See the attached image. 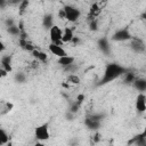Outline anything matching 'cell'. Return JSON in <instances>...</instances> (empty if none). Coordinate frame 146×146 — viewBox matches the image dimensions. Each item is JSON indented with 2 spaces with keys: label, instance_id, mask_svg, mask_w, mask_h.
Segmentation results:
<instances>
[{
  "label": "cell",
  "instance_id": "cell-1",
  "mask_svg": "<svg viewBox=\"0 0 146 146\" xmlns=\"http://www.w3.org/2000/svg\"><path fill=\"white\" fill-rule=\"evenodd\" d=\"M127 72V70L117 64V63H110L106 65L105 70H104V73H103V76L99 81V84L100 86H104V84H107L114 80H116L117 78L120 76H123V74Z\"/></svg>",
  "mask_w": 146,
  "mask_h": 146
},
{
  "label": "cell",
  "instance_id": "cell-2",
  "mask_svg": "<svg viewBox=\"0 0 146 146\" xmlns=\"http://www.w3.org/2000/svg\"><path fill=\"white\" fill-rule=\"evenodd\" d=\"M103 115L100 114H88L84 117V125L90 130H98L102 124Z\"/></svg>",
  "mask_w": 146,
  "mask_h": 146
},
{
  "label": "cell",
  "instance_id": "cell-3",
  "mask_svg": "<svg viewBox=\"0 0 146 146\" xmlns=\"http://www.w3.org/2000/svg\"><path fill=\"white\" fill-rule=\"evenodd\" d=\"M63 9L65 11V19L71 22V23H75L80 18V16H81V11L76 7H74V6L65 5L63 7Z\"/></svg>",
  "mask_w": 146,
  "mask_h": 146
},
{
  "label": "cell",
  "instance_id": "cell-4",
  "mask_svg": "<svg viewBox=\"0 0 146 146\" xmlns=\"http://www.w3.org/2000/svg\"><path fill=\"white\" fill-rule=\"evenodd\" d=\"M34 136L38 140L40 141H46L50 138V131H49V127L48 123H42L40 125H38L34 130Z\"/></svg>",
  "mask_w": 146,
  "mask_h": 146
},
{
  "label": "cell",
  "instance_id": "cell-5",
  "mask_svg": "<svg viewBox=\"0 0 146 146\" xmlns=\"http://www.w3.org/2000/svg\"><path fill=\"white\" fill-rule=\"evenodd\" d=\"M49 38H50V42L52 43H57V44H62L63 46V30L58 26V25H52L49 29Z\"/></svg>",
  "mask_w": 146,
  "mask_h": 146
},
{
  "label": "cell",
  "instance_id": "cell-6",
  "mask_svg": "<svg viewBox=\"0 0 146 146\" xmlns=\"http://www.w3.org/2000/svg\"><path fill=\"white\" fill-rule=\"evenodd\" d=\"M113 41H119V42H122V41H128V40H131L132 39V35L131 33L129 32L128 29H120L117 30L111 38Z\"/></svg>",
  "mask_w": 146,
  "mask_h": 146
},
{
  "label": "cell",
  "instance_id": "cell-7",
  "mask_svg": "<svg viewBox=\"0 0 146 146\" xmlns=\"http://www.w3.org/2000/svg\"><path fill=\"white\" fill-rule=\"evenodd\" d=\"M48 50L50 51L51 55L56 56L57 58H59V57H64V56L68 55L67 51L62 47V44H57V43H52V42L49 43V46H48Z\"/></svg>",
  "mask_w": 146,
  "mask_h": 146
},
{
  "label": "cell",
  "instance_id": "cell-8",
  "mask_svg": "<svg viewBox=\"0 0 146 146\" xmlns=\"http://www.w3.org/2000/svg\"><path fill=\"white\" fill-rule=\"evenodd\" d=\"M135 107L138 113L146 112V95L145 92H139L135 100Z\"/></svg>",
  "mask_w": 146,
  "mask_h": 146
},
{
  "label": "cell",
  "instance_id": "cell-9",
  "mask_svg": "<svg viewBox=\"0 0 146 146\" xmlns=\"http://www.w3.org/2000/svg\"><path fill=\"white\" fill-rule=\"evenodd\" d=\"M102 14V6L99 5V2H94L90 8H89V13H88V21L97 18L99 15Z\"/></svg>",
  "mask_w": 146,
  "mask_h": 146
},
{
  "label": "cell",
  "instance_id": "cell-10",
  "mask_svg": "<svg viewBox=\"0 0 146 146\" xmlns=\"http://www.w3.org/2000/svg\"><path fill=\"white\" fill-rule=\"evenodd\" d=\"M130 47L137 54H141V52L145 51V44H144V42L141 40H139V39H136V38H132L131 39Z\"/></svg>",
  "mask_w": 146,
  "mask_h": 146
},
{
  "label": "cell",
  "instance_id": "cell-11",
  "mask_svg": "<svg viewBox=\"0 0 146 146\" xmlns=\"http://www.w3.org/2000/svg\"><path fill=\"white\" fill-rule=\"evenodd\" d=\"M57 63H58L60 66H63V67L65 68V67H67V66L74 64V63H75V58H74L73 56L66 55V56H64V57H59V58L57 59Z\"/></svg>",
  "mask_w": 146,
  "mask_h": 146
},
{
  "label": "cell",
  "instance_id": "cell-12",
  "mask_svg": "<svg viewBox=\"0 0 146 146\" xmlns=\"http://www.w3.org/2000/svg\"><path fill=\"white\" fill-rule=\"evenodd\" d=\"M1 68H5L9 73L13 71V67H11V56L10 55H3L1 57Z\"/></svg>",
  "mask_w": 146,
  "mask_h": 146
},
{
  "label": "cell",
  "instance_id": "cell-13",
  "mask_svg": "<svg viewBox=\"0 0 146 146\" xmlns=\"http://www.w3.org/2000/svg\"><path fill=\"white\" fill-rule=\"evenodd\" d=\"M74 38V32L71 27H65L63 30V38H62V41L63 43H68V42H72Z\"/></svg>",
  "mask_w": 146,
  "mask_h": 146
},
{
  "label": "cell",
  "instance_id": "cell-14",
  "mask_svg": "<svg viewBox=\"0 0 146 146\" xmlns=\"http://www.w3.org/2000/svg\"><path fill=\"white\" fill-rule=\"evenodd\" d=\"M19 46L22 49L32 52L33 50H35V47L27 40V38H19Z\"/></svg>",
  "mask_w": 146,
  "mask_h": 146
},
{
  "label": "cell",
  "instance_id": "cell-15",
  "mask_svg": "<svg viewBox=\"0 0 146 146\" xmlns=\"http://www.w3.org/2000/svg\"><path fill=\"white\" fill-rule=\"evenodd\" d=\"M98 47H99L100 51L104 52V54H110L111 52V47H110L108 40L106 38H102V39L98 40Z\"/></svg>",
  "mask_w": 146,
  "mask_h": 146
},
{
  "label": "cell",
  "instance_id": "cell-16",
  "mask_svg": "<svg viewBox=\"0 0 146 146\" xmlns=\"http://www.w3.org/2000/svg\"><path fill=\"white\" fill-rule=\"evenodd\" d=\"M32 55H33V57H34V58H35L38 62H41V63H47V60H48V55H47L46 52L41 51V50L35 49V50H33V51H32Z\"/></svg>",
  "mask_w": 146,
  "mask_h": 146
},
{
  "label": "cell",
  "instance_id": "cell-17",
  "mask_svg": "<svg viewBox=\"0 0 146 146\" xmlns=\"http://www.w3.org/2000/svg\"><path fill=\"white\" fill-rule=\"evenodd\" d=\"M132 84H133V87H135L139 92H145V91H146V79H141V78L138 79V78H137Z\"/></svg>",
  "mask_w": 146,
  "mask_h": 146
},
{
  "label": "cell",
  "instance_id": "cell-18",
  "mask_svg": "<svg viewBox=\"0 0 146 146\" xmlns=\"http://www.w3.org/2000/svg\"><path fill=\"white\" fill-rule=\"evenodd\" d=\"M14 108V104L11 102H2L1 106H0V114L1 115H6L9 112H11Z\"/></svg>",
  "mask_w": 146,
  "mask_h": 146
},
{
  "label": "cell",
  "instance_id": "cell-19",
  "mask_svg": "<svg viewBox=\"0 0 146 146\" xmlns=\"http://www.w3.org/2000/svg\"><path fill=\"white\" fill-rule=\"evenodd\" d=\"M42 24L46 29H50L52 25H55L54 24V15L52 14H46L43 19H42Z\"/></svg>",
  "mask_w": 146,
  "mask_h": 146
},
{
  "label": "cell",
  "instance_id": "cell-20",
  "mask_svg": "<svg viewBox=\"0 0 146 146\" xmlns=\"http://www.w3.org/2000/svg\"><path fill=\"white\" fill-rule=\"evenodd\" d=\"M7 31L13 36H19L21 35V32H22V29H21V26H17L16 24H14V25L7 27Z\"/></svg>",
  "mask_w": 146,
  "mask_h": 146
},
{
  "label": "cell",
  "instance_id": "cell-21",
  "mask_svg": "<svg viewBox=\"0 0 146 146\" xmlns=\"http://www.w3.org/2000/svg\"><path fill=\"white\" fill-rule=\"evenodd\" d=\"M66 81H67V83H68V84L76 86V84H79V83H80V78H79V75H76L75 73H71V74L67 76Z\"/></svg>",
  "mask_w": 146,
  "mask_h": 146
},
{
  "label": "cell",
  "instance_id": "cell-22",
  "mask_svg": "<svg viewBox=\"0 0 146 146\" xmlns=\"http://www.w3.org/2000/svg\"><path fill=\"white\" fill-rule=\"evenodd\" d=\"M123 76H124V82L125 83H133L135 80L137 79L136 78V74L133 72H128V71L123 74Z\"/></svg>",
  "mask_w": 146,
  "mask_h": 146
},
{
  "label": "cell",
  "instance_id": "cell-23",
  "mask_svg": "<svg viewBox=\"0 0 146 146\" xmlns=\"http://www.w3.org/2000/svg\"><path fill=\"white\" fill-rule=\"evenodd\" d=\"M9 141V135L6 132L5 129H1L0 130V145H6L7 143Z\"/></svg>",
  "mask_w": 146,
  "mask_h": 146
},
{
  "label": "cell",
  "instance_id": "cell-24",
  "mask_svg": "<svg viewBox=\"0 0 146 146\" xmlns=\"http://www.w3.org/2000/svg\"><path fill=\"white\" fill-rule=\"evenodd\" d=\"M89 29L91 31H97L98 30V19L97 18H94V19L89 21Z\"/></svg>",
  "mask_w": 146,
  "mask_h": 146
},
{
  "label": "cell",
  "instance_id": "cell-25",
  "mask_svg": "<svg viewBox=\"0 0 146 146\" xmlns=\"http://www.w3.org/2000/svg\"><path fill=\"white\" fill-rule=\"evenodd\" d=\"M15 80H16L17 82H19V83H24V82L26 81V76H25L24 73H17V74L15 75Z\"/></svg>",
  "mask_w": 146,
  "mask_h": 146
},
{
  "label": "cell",
  "instance_id": "cell-26",
  "mask_svg": "<svg viewBox=\"0 0 146 146\" xmlns=\"http://www.w3.org/2000/svg\"><path fill=\"white\" fill-rule=\"evenodd\" d=\"M27 6H29V0H22L21 2H19V9H21V14L27 8Z\"/></svg>",
  "mask_w": 146,
  "mask_h": 146
},
{
  "label": "cell",
  "instance_id": "cell-27",
  "mask_svg": "<svg viewBox=\"0 0 146 146\" xmlns=\"http://www.w3.org/2000/svg\"><path fill=\"white\" fill-rule=\"evenodd\" d=\"M84 98H86V96H84L83 94H79V95L76 96V99H75V102H76L79 105H82V103L84 102Z\"/></svg>",
  "mask_w": 146,
  "mask_h": 146
},
{
  "label": "cell",
  "instance_id": "cell-28",
  "mask_svg": "<svg viewBox=\"0 0 146 146\" xmlns=\"http://www.w3.org/2000/svg\"><path fill=\"white\" fill-rule=\"evenodd\" d=\"M5 24H6V27H9V26L14 25V24H15V22H14V19H13L11 17H9V18H7V19L5 21Z\"/></svg>",
  "mask_w": 146,
  "mask_h": 146
},
{
  "label": "cell",
  "instance_id": "cell-29",
  "mask_svg": "<svg viewBox=\"0 0 146 146\" xmlns=\"http://www.w3.org/2000/svg\"><path fill=\"white\" fill-rule=\"evenodd\" d=\"M58 16H59V18H62V19H64L65 18V11H64V9L62 8V9H59V11H58Z\"/></svg>",
  "mask_w": 146,
  "mask_h": 146
},
{
  "label": "cell",
  "instance_id": "cell-30",
  "mask_svg": "<svg viewBox=\"0 0 146 146\" xmlns=\"http://www.w3.org/2000/svg\"><path fill=\"white\" fill-rule=\"evenodd\" d=\"M139 136H141V137H145V138H146V125L144 127V130L141 131V133H139Z\"/></svg>",
  "mask_w": 146,
  "mask_h": 146
},
{
  "label": "cell",
  "instance_id": "cell-31",
  "mask_svg": "<svg viewBox=\"0 0 146 146\" xmlns=\"http://www.w3.org/2000/svg\"><path fill=\"white\" fill-rule=\"evenodd\" d=\"M141 18H143L144 21H146V11H144V13L141 14Z\"/></svg>",
  "mask_w": 146,
  "mask_h": 146
},
{
  "label": "cell",
  "instance_id": "cell-32",
  "mask_svg": "<svg viewBox=\"0 0 146 146\" xmlns=\"http://www.w3.org/2000/svg\"><path fill=\"white\" fill-rule=\"evenodd\" d=\"M8 1H9V0H8ZM14 1H17V2H21L22 0H14Z\"/></svg>",
  "mask_w": 146,
  "mask_h": 146
}]
</instances>
